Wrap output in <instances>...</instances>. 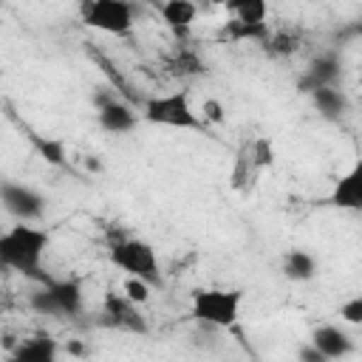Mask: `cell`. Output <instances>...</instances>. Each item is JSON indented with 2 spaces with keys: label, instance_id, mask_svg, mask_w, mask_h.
Here are the masks:
<instances>
[{
  "label": "cell",
  "instance_id": "1",
  "mask_svg": "<svg viewBox=\"0 0 362 362\" xmlns=\"http://www.w3.org/2000/svg\"><path fill=\"white\" fill-rule=\"evenodd\" d=\"M51 246V235L28 221H17L0 232V269H8L23 277L42 280V260Z\"/></svg>",
  "mask_w": 362,
  "mask_h": 362
},
{
  "label": "cell",
  "instance_id": "2",
  "mask_svg": "<svg viewBox=\"0 0 362 362\" xmlns=\"http://www.w3.org/2000/svg\"><path fill=\"white\" fill-rule=\"evenodd\" d=\"M141 119L150 124L175 127V130H204L206 127L201 113H195L187 90H170V93L147 96L141 102Z\"/></svg>",
  "mask_w": 362,
  "mask_h": 362
},
{
  "label": "cell",
  "instance_id": "3",
  "mask_svg": "<svg viewBox=\"0 0 362 362\" xmlns=\"http://www.w3.org/2000/svg\"><path fill=\"white\" fill-rule=\"evenodd\" d=\"M243 291L238 288H198L192 291V317L212 328L235 325L240 314Z\"/></svg>",
  "mask_w": 362,
  "mask_h": 362
},
{
  "label": "cell",
  "instance_id": "4",
  "mask_svg": "<svg viewBox=\"0 0 362 362\" xmlns=\"http://www.w3.org/2000/svg\"><path fill=\"white\" fill-rule=\"evenodd\" d=\"M110 263L122 269L127 277H141L144 283L156 286L161 280L156 249L141 238H119L110 243Z\"/></svg>",
  "mask_w": 362,
  "mask_h": 362
},
{
  "label": "cell",
  "instance_id": "5",
  "mask_svg": "<svg viewBox=\"0 0 362 362\" xmlns=\"http://www.w3.org/2000/svg\"><path fill=\"white\" fill-rule=\"evenodd\" d=\"M82 23L93 31L124 37L133 31V3L130 0H82Z\"/></svg>",
  "mask_w": 362,
  "mask_h": 362
},
{
  "label": "cell",
  "instance_id": "6",
  "mask_svg": "<svg viewBox=\"0 0 362 362\" xmlns=\"http://www.w3.org/2000/svg\"><path fill=\"white\" fill-rule=\"evenodd\" d=\"M82 300V286L76 280H45V286L31 294V308L42 317H76Z\"/></svg>",
  "mask_w": 362,
  "mask_h": 362
},
{
  "label": "cell",
  "instance_id": "7",
  "mask_svg": "<svg viewBox=\"0 0 362 362\" xmlns=\"http://www.w3.org/2000/svg\"><path fill=\"white\" fill-rule=\"evenodd\" d=\"M0 204L3 209L17 218V221H40L45 215V195H40L37 189H31L28 184L20 181H0Z\"/></svg>",
  "mask_w": 362,
  "mask_h": 362
},
{
  "label": "cell",
  "instance_id": "8",
  "mask_svg": "<svg viewBox=\"0 0 362 362\" xmlns=\"http://www.w3.org/2000/svg\"><path fill=\"white\" fill-rule=\"evenodd\" d=\"M328 204L337 209H351V212L362 209V164H354L345 175L334 181Z\"/></svg>",
  "mask_w": 362,
  "mask_h": 362
},
{
  "label": "cell",
  "instance_id": "9",
  "mask_svg": "<svg viewBox=\"0 0 362 362\" xmlns=\"http://www.w3.org/2000/svg\"><path fill=\"white\" fill-rule=\"evenodd\" d=\"M342 76V62L334 57V54H320L311 59V65L305 68V74L300 76V90L303 93H311L314 88H322V85H337V79Z\"/></svg>",
  "mask_w": 362,
  "mask_h": 362
},
{
  "label": "cell",
  "instance_id": "10",
  "mask_svg": "<svg viewBox=\"0 0 362 362\" xmlns=\"http://www.w3.org/2000/svg\"><path fill=\"white\" fill-rule=\"evenodd\" d=\"M311 345L322 354L325 362H328V359H342V356H348V354L354 351L351 334H348L345 328H339V325H320V328H314Z\"/></svg>",
  "mask_w": 362,
  "mask_h": 362
},
{
  "label": "cell",
  "instance_id": "11",
  "mask_svg": "<svg viewBox=\"0 0 362 362\" xmlns=\"http://www.w3.org/2000/svg\"><path fill=\"white\" fill-rule=\"evenodd\" d=\"M96 119H99V127L107 130V133H130L139 122V113L133 105H127L124 99H110L107 105L96 107Z\"/></svg>",
  "mask_w": 362,
  "mask_h": 362
},
{
  "label": "cell",
  "instance_id": "12",
  "mask_svg": "<svg viewBox=\"0 0 362 362\" xmlns=\"http://www.w3.org/2000/svg\"><path fill=\"white\" fill-rule=\"evenodd\" d=\"M158 14H161V20L167 23V28L175 37H187L189 25L198 17V3L195 0H164L158 6Z\"/></svg>",
  "mask_w": 362,
  "mask_h": 362
},
{
  "label": "cell",
  "instance_id": "13",
  "mask_svg": "<svg viewBox=\"0 0 362 362\" xmlns=\"http://www.w3.org/2000/svg\"><path fill=\"white\" fill-rule=\"evenodd\" d=\"M57 354H59V345L48 334L25 337L11 348V356L17 362H51V359H57Z\"/></svg>",
  "mask_w": 362,
  "mask_h": 362
},
{
  "label": "cell",
  "instance_id": "14",
  "mask_svg": "<svg viewBox=\"0 0 362 362\" xmlns=\"http://www.w3.org/2000/svg\"><path fill=\"white\" fill-rule=\"evenodd\" d=\"M105 308H107V317H110V322H113L116 328L139 331V334L147 328V325H144V320H141V314H139V308H136V303H130L124 294H122V297L107 294Z\"/></svg>",
  "mask_w": 362,
  "mask_h": 362
},
{
  "label": "cell",
  "instance_id": "15",
  "mask_svg": "<svg viewBox=\"0 0 362 362\" xmlns=\"http://www.w3.org/2000/svg\"><path fill=\"white\" fill-rule=\"evenodd\" d=\"M308 96H311V105L317 107V113H320L322 119L337 122V119L348 110V96H345V90H342V88H337V85L314 88Z\"/></svg>",
  "mask_w": 362,
  "mask_h": 362
},
{
  "label": "cell",
  "instance_id": "16",
  "mask_svg": "<svg viewBox=\"0 0 362 362\" xmlns=\"http://www.w3.org/2000/svg\"><path fill=\"white\" fill-rule=\"evenodd\" d=\"M283 274L294 283H305L317 274V257L305 249H291L286 257H283Z\"/></svg>",
  "mask_w": 362,
  "mask_h": 362
},
{
  "label": "cell",
  "instance_id": "17",
  "mask_svg": "<svg viewBox=\"0 0 362 362\" xmlns=\"http://www.w3.org/2000/svg\"><path fill=\"white\" fill-rule=\"evenodd\" d=\"M269 37V25L266 23H240V20H226V25L221 28V40H232V42H243V40H257L263 42Z\"/></svg>",
  "mask_w": 362,
  "mask_h": 362
},
{
  "label": "cell",
  "instance_id": "18",
  "mask_svg": "<svg viewBox=\"0 0 362 362\" xmlns=\"http://www.w3.org/2000/svg\"><path fill=\"white\" fill-rule=\"evenodd\" d=\"M223 6L240 23H266V14H269L266 0H226Z\"/></svg>",
  "mask_w": 362,
  "mask_h": 362
},
{
  "label": "cell",
  "instance_id": "19",
  "mask_svg": "<svg viewBox=\"0 0 362 362\" xmlns=\"http://www.w3.org/2000/svg\"><path fill=\"white\" fill-rule=\"evenodd\" d=\"M170 68H175V74H181V76H195V74H204L206 71L204 62H201V57L195 51H189V48L175 51V57L170 59Z\"/></svg>",
  "mask_w": 362,
  "mask_h": 362
},
{
  "label": "cell",
  "instance_id": "20",
  "mask_svg": "<svg viewBox=\"0 0 362 362\" xmlns=\"http://www.w3.org/2000/svg\"><path fill=\"white\" fill-rule=\"evenodd\" d=\"M263 45H269V54H274V57H288L297 51V37L291 31H269Z\"/></svg>",
  "mask_w": 362,
  "mask_h": 362
},
{
  "label": "cell",
  "instance_id": "21",
  "mask_svg": "<svg viewBox=\"0 0 362 362\" xmlns=\"http://www.w3.org/2000/svg\"><path fill=\"white\" fill-rule=\"evenodd\" d=\"M249 161H252V167H255V170L269 167V164L274 161L272 141H269V139H255V141L249 144Z\"/></svg>",
  "mask_w": 362,
  "mask_h": 362
},
{
  "label": "cell",
  "instance_id": "22",
  "mask_svg": "<svg viewBox=\"0 0 362 362\" xmlns=\"http://www.w3.org/2000/svg\"><path fill=\"white\" fill-rule=\"evenodd\" d=\"M34 144L45 156L48 164H62L65 161V147H62L59 139H40V136H34Z\"/></svg>",
  "mask_w": 362,
  "mask_h": 362
},
{
  "label": "cell",
  "instance_id": "23",
  "mask_svg": "<svg viewBox=\"0 0 362 362\" xmlns=\"http://www.w3.org/2000/svg\"><path fill=\"white\" fill-rule=\"evenodd\" d=\"M124 297L130 303H136V305L147 303L150 300V283H144L141 277H127L124 280Z\"/></svg>",
  "mask_w": 362,
  "mask_h": 362
},
{
  "label": "cell",
  "instance_id": "24",
  "mask_svg": "<svg viewBox=\"0 0 362 362\" xmlns=\"http://www.w3.org/2000/svg\"><path fill=\"white\" fill-rule=\"evenodd\" d=\"M339 320L348 322V325H359L362 322V297L359 294L339 305Z\"/></svg>",
  "mask_w": 362,
  "mask_h": 362
},
{
  "label": "cell",
  "instance_id": "25",
  "mask_svg": "<svg viewBox=\"0 0 362 362\" xmlns=\"http://www.w3.org/2000/svg\"><path fill=\"white\" fill-rule=\"evenodd\" d=\"M201 119L204 122H212V124H221L223 122V107L218 99H204L201 105Z\"/></svg>",
  "mask_w": 362,
  "mask_h": 362
},
{
  "label": "cell",
  "instance_id": "26",
  "mask_svg": "<svg viewBox=\"0 0 362 362\" xmlns=\"http://www.w3.org/2000/svg\"><path fill=\"white\" fill-rule=\"evenodd\" d=\"M297 356H300V362H325V359H322V354H320L314 345L300 348V354H297Z\"/></svg>",
  "mask_w": 362,
  "mask_h": 362
},
{
  "label": "cell",
  "instance_id": "27",
  "mask_svg": "<svg viewBox=\"0 0 362 362\" xmlns=\"http://www.w3.org/2000/svg\"><path fill=\"white\" fill-rule=\"evenodd\" d=\"M209 3H218V6H223V3H226V0H209Z\"/></svg>",
  "mask_w": 362,
  "mask_h": 362
},
{
  "label": "cell",
  "instance_id": "28",
  "mask_svg": "<svg viewBox=\"0 0 362 362\" xmlns=\"http://www.w3.org/2000/svg\"><path fill=\"white\" fill-rule=\"evenodd\" d=\"M0 3H3V0H0Z\"/></svg>",
  "mask_w": 362,
  "mask_h": 362
}]
</instances>
